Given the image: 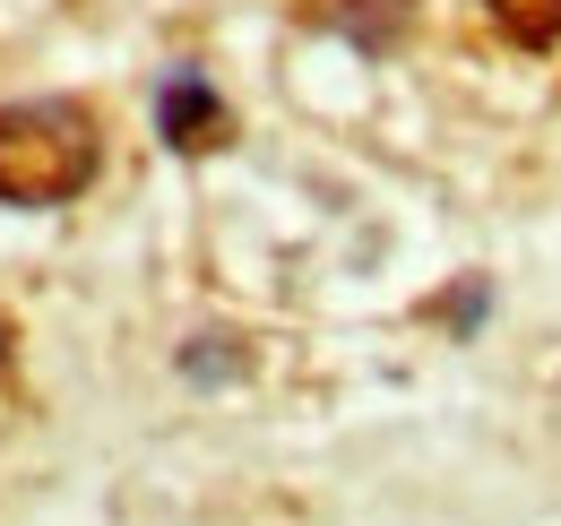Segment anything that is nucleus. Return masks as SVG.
<instances>
[{
	"instance_id": "f257e3e1",
	"label": "nucleus",
	"mask_w": 561,
	"mask_h": 526,
	"mask_svg": "<svg viewBox=\"0 0 561 526\" xmlns=\"http://www.w3.org/2000/svg\"><path fill=\"white\" fill-rule=\"evenodd\" d=\"M95 113L70 95H35L0 113V198L18 207H61L95 182Z\"/></svg>"
},
{
	"instance_id": "f03ea898",
	"label": "nucleus",
	"mask_w": 561,
	"mask_h": 526,
	"mask_svg": "<svg viewBox=\"0 0 561 526\" xmlns=\"http://www.w3.org/2000/svg\"><path fill=\"white\" fill-rule=\"evenodd\" d=\"M156 130L173 138L182 156H199L216 138H233V113H225V95H216L199 69H164V87H156Z\"/></svg>"
},
{
	"instance_id": "7ed1b4c3",
	"label": "nucleus",
	"mask_w": 561,
	"mask_h": 526,
	"mask_svg": "<svg viewBox=\"0 0 561 526\" xmlns=\"http://www.w3.org/2000/svg\"><path fill=\"white\" fill-rule=\"evenodd\" d=\"M311 18L337 26V35L363 44V53H389V44L407 35V0H311Z\"/></svg>"
},
{
	"instance_id": "20e7f679",
	"label": "nucleus",
	"mask_w": 561,
	"mask_h": 526,
	"mask_svg": "<svg viewBox=\"0 0 561 526\" xmlns=\"http://www.w3.org/2000/svg\"><path fill=\"white\" fill-rule=\"evenodd\" d=\"M492 26L510 35V44H527V53H545V44H561V0H484Z\"/></svg>"
},
{
	"instance_id": "39448f33",
	"label": "nucleus",
	"mask_w": 561,
	"mask_h": 526,
	"mask_svg": "<svg viewBox=\"0 0 561 526\" xmlns=\"http://www.w3.org/2000/svg\"><path fill=\"white\" fill-rule=\"evenodd\" d=\"M0 363H9V320H0Z\"/></svg>"
}]
</instances>
